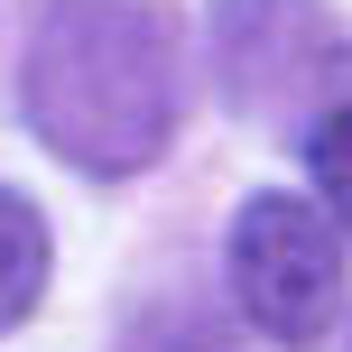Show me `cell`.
Wrapping results in <instances>:
<instances>
[{
    "label": "cell",
    "instance_id": "6da1fadb",
    "mask_svg": "<svg viewBox=\"0 0 352 352\" xmlns=\"http://www.w3.org/2000/svg\"><path fill=\"white\" fill-rule=\"evenodd\" d=\"M19 111L74 176L158 167L186 111V19L167 0H47Z\"/></svg>",
    "mask_w": 352,
    "mask_h": 352
},
{
    "label": "cell",
    "instance_id": "5b68a950",
    "mask_svg": "<svg viewBox=\"0 0 352 352\" xmlns=\"http://www.w3.org/2000/svg\"><path fill=\"white\" fill-rule=\"evenodd\" d=\"M306 176H316V204L334 213V232L352 241V93L334 111H316V121H306Z\"/></svg>",
    "mask_w": 352,
    "mask_h": 352
},
{
    "label": "cell",
    "instance_id": "3957f363",
    "mask_svg": "<svg viewBox=\"0 0 352 352\" xmlns=\"http://www.w3.org/2000/svg\"><path fill=\"white\" fill-rule=\"evenodd\" d=\"M213 74L241 121L297 130L352 93V47L316 0H213Z\"/></svg>",
    "mask_w": 352,
    "mask_h": 352
},
{
    "label": "cell",
    "instance_id": "277c9868",
    "mask_svg": "<svg viewBox=\"0 0 352 352\" xmlns=\"http://www.w3.org/2000/svg\"><path fill=\"white\" fill-rule=\"evenodd\" d=\"M47 278H56V241H47V213H37L28 195H10V186H0V334H19V324L37 316Z\"/></svg>",
    "mask_w": 352,
    "mask_h": 352
},
{
    "label": "cell",
    "instance_id": "8992f818",
    "mask_svg": "<svg viewBox=\"0 0 352 352\" xmlns=\"http://www.w3.org/2000/svg\"><path fill=\"white\" fill-rule=\"evenodd\" d=\"M121 352H241V343H232L223 316H204V306H186V297H158V306L130 316Z\"/></svg>",
    "mask_w": 352,
    "mask_h": 352
},
{
    "label": "cell",
    "instance_id": "7a4b0ae2",
    "mask_svg": "<svg viewBox=\"0 0 352 352\" xmlns=\"http://www.w3.org/2000/svg\"><path fill=\"white\" fill-rule=\"evenodd\" d=\"M223 269H232L241 316L269 343H287V352H316L343 324V306H352V260H343L334 213L306 204V195H278V186L232 213Z\"/></svg>",
    "mask_w": 352,
    "mask_h": 352
}]
</instances>
